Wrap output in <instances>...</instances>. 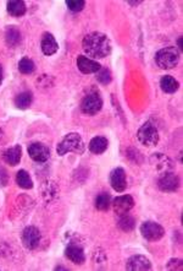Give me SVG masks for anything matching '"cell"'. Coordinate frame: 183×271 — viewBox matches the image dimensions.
<instances>
[{
	"label": "cell",
	"instance_id": "cell-20",
	"mask_svg": "<svg viewBox=\"0 0 183 271\" xmlns=\"http://www.w3.org/2000/svg\"><path fill=\"white\" fill-rule=\"evenodd\" d=\"M6 10L13 18H21L27 12L26 3L23 0H10L6 4Z\"/></svg>",
	"mask_w": 183,
	"mask_h": 271
},
{
	"label": "cell",
	"instance_id": "cell-26",
	"mask_svg": "<svg viewBox=\"0 0 183 271\" xmlns=\"http://www.w3.org/2000/svg\"><path fill=\"white\" fill-rule=\"evenodd\" d=\"M119 227L124 232H131V231H133V229H135V227H136L135 218H133L131 215H128V213H126V215L120 216Z\"/></svg>",
	"mask_w": 183,
	"mask_h": 271
},
{
	"label": "cell",
	"instance_id": "cell-27",
	"mask_svg": "<svg viewBox=\"0 0 183 271\" xmlns=\"http://www.w3.org/2000/svg\"><path fill=\"white\" fill-rule=\"evenodd\" d=\"M18 70H20V73L23 74V75H29V74H32L35 70V64L32 59L23 57V58L18 62Z\"/></svg>",
	"mask_w": 183,
	"mask_h": 271
},
{
	"label": "cell",
	"instance_id": "cell-16",
	"mask_svg": "<svg viewBox=\"0 0 183 271\" xmlns=\"http://www.w3.org/2000/svg\"><path fill=\"white\" fill-rule=\"evenodd\" d=\"M21 157H22V147L20 145H15V146L9 147L2 153V158L7 165L15 167L20 163Z\"/></svg>",
	"mask_w": 183,
	"mask_h": 271
},
{
	"label": "cell",
	"instance_id": "cell-37",
	"mask_svg": "<svg viewBox=\"0 0 183 271\" xmlns=\"http://www.w3.org/2000/svg\"><path fill=\"white\" fill-rule=\"evenodd\" d=\"M59 270L61 271V270H67V269H66V267H64V266H60V265H59V266L55 267V271H59Z\"/></svg>",
	"mask_w": 183,
	"mask_h": 271
},
{
	"label": "cell",
	"instance_id": "cell-36",
	"mask_svg": "<svg viewBox=\"0 0 183 271\" xmlns=\"http://www.w3.org/2000/svg\"><path fill=\"white\" fill-rule=\"evenodd\" d=\"M128 4L133 5V7H137V5L142 4V2H128Z\"/></svg>",
	"mask_w": 183,
	"mask_h": 271
},
{
	"label": "cell",
	"instance_id": "cell-2",
	"mask_svg": "<svg viewBox=\"0 0 183 271\" xmlns=\"http://www.w3.org/2000/svg\"><path fill=\"white\" fill-rule=\"evenodd\" d=\"M84 151H86V145L78 133H69L56 146V152L59 156H65L66 153L83 155Z\"/></svg>",
	"mask_w": 183,
	"mask_h": 271
},
{
	"label": "cell",
	"instance_id": "cell-17",
	"mask_svg": "<svg viewBox=\"0 0 183 271\" xmlns=\"http://www.w3.org/2000/svg\"><path fill=\"white\" fill-rule=\"evenodd\" d=\"M40 193H42L43 199H44L46 202H50L53 201L57 196V194H59V188H57V184L54 180L46 179L45 182H43L42 187H40Z\"/></svg>",
	"mask_w": 183,
	"mask_h": 271
},
{
	"label": "cell",
	"instance_id": "cell-9",
	"mask_svg": "<svg viewBox=\"0 0 183 271\" xmlns=\"http://www.w3.org/2000/svg\"><path fill=\"white\" fill-rule=\"evenodd\" d=\"M109 180H110L111 188H113L115 191H117V193H122V191L126 190L127 176L126 172H125V169L122 168V167L114 168L113 171H111Z\"/></svg>",
	"mask_w": 183,
	"mask_h": 271
},
{
	"label": "cell",
	"instance_id": "cell-10",
	"mask_svg": "<svg viewBox=\"0 0 183 271\" xmlns=\"http://www.w3.org/2000/svg\"><path fill=\"white\" fill-rule=\"evenodd\" d=\"M29 157L35 162H45L50 157V150L43 142H32L27 149Z\"/></svg>",
	"mask_w": 183,
	"mask_h": 271
},
{
	"label": "cell",
	"instance_id": "cell-28",
	"mask_svg": "<svg viewBox=\"0 0 183 271\" xmlns=\"http://www.w3.org/2000/svg\"><path fill=\"white\" fill-rule=\"evenodd\" d=\"M95 79L99 84L102 85H109L113 80V75H111V71L108 68H100V70L95 74Z\"/></svg>",
	"mask_w": 183,
	"mask_h": 271
},
{
	"label": "cell",
	"instance_id": "cell-13",
	"mask_svg": "<svg viewBox=\"0 0 183 271\" xmlns=\"http://www.w3.org/2000/svg\"><path fill=\"white\" fill-rule=\"evenodd\" d=\"M77 68L82 74H97L100 70L102 65L98 63L97 60H93L86 56H78L77 57Z\"/></svg>",
	"mask_w": 183,
	"mask_h": 271
},
{
	"label": "cell",
	"instance_id": "cell-23",
	"mask_svg": "<svg viewBox=\"0 0 183 271\" xmlns=\"http://www.w3.org/2000/svg\"><path fill=\"white\" fill-rule=\"evenodd\" d=\"M95 209L99 210V211H108L111 206V196L110 194L103 191V193L98 194L97 198H95Z\"/></svg>",
	"mask_w": 183,
	"mask_h": 271
},
{
	"label": "cell",
	"instance_id": "cell-35",
	"mask_svg": "<svg viewBox=\"0 0 183 271\" xmlns=\"http://www.w3.org/2000/svg\"><path fill=\"white\" fill-rule=\"evenodd\" d=\"M177 45H179V51H182V37H180L179 40H177Z\"/></svg>",
	"mask_w": 183,
	"mask_h": 271
},
{
	"label": "cell",
	"instance_id": "cell-24",
	"mask_svg": "<svg viewBox=\"0 0 183 271\" xmlns=\"http://www.w3.org/2000/svg\"><path fill=\"white\" fill-rule=\"evenodd\" d=\"M150 160H152L153 165L157 167L159 171L170 172L169 171V167L171 166V161L165 155H163V153H154Z\"/></svg>",
	"mask_w": 183,
	"mask_h": 271
},
{
	"label": "cell",
	"instance_id": "cell-8",
	"mask_svg": "<svg viewBox=\"0 0 183 271\" xmlns=\"http://www.w3.org/2000/svg\"><path fill=\"white\" fill-rule=\"evenodd\" d=\"M111 206H113L115 215L120 216L126 215L133 209L135 206V199L131 195H121L115 198L113 202H111Z\"/></svg>",
	"mask_w": 183,
	"mask_h": 271
},
{
	"label": "cell",
	"instance_id": "cell-4",
	"mask_svg": "<svg viewBox=\"0 0 183 271\" xmlns=\"http://www.w3.org/2000/svg\"><path fill=\"white\" fill-rule=\"evenodd\" d=\"M137 138L139 142L144 146L154 147L159 142V130L152 120H148L138 129Z\"/></svg>",
	"mask_w": 183,
	"mask_h": 271
},
{
	"label": "cell",
	"instance_id": "cell-6",
	"mask_svg": "<svg viewBox=\"0 0 183 271\" xmlns=\"http://www.w3.org/2000/svg\"><path fill=\"white\" fill-rule=\"evenodd\" d=\"M141 234L149 242H158L165 236V229L155 221H146L141 224Z\"/></svg>",
	"mask_w": 183,
	"mask_h": 271
},
{
	"label": "cell",
	"instance_id": "cell-11",
	"mask_svg": "<svg viewBox=\"0 0 183 271\" xmlns=\"http://www.w3.org/2000/svg\"><path fill=\"white\" fill-rule=\"evenodd\" d=\"M158 187L161 191H165V193H174L177 189L180 188V178L177 174L172 173V172H165L159 178V182H158Z\"/></svg>",
	"mask_w": 183,
	"mask_h": 271
},
{
	"label": "cell",
	"instance_id": "cell-14",
	"mask_svg": "<svg viewBox=\"0 0 183 271\" xmlns=\"http://www.w3.org/2000/svg\"><path fill=\"white\" fill-rule=\"evenodd\" d=\"M126 270L128 271H141V270H152V262L144 255H133L127 260Z\"/></svg>",
	"mask_w": 183,
	"mask_h": 271
},
{
	"label": "cell",
	"instance_id": "cell-31",
	"mask_svg": "<svg viewBox=\"0 0 183 271\" xmlns=\"http://www.w3.org/2000/svg\"><path fill=\"white\" fill-rule=\"evenodd\" d=\"M166 269L168 270H182L183 269V261L181 259H171L170 261L166 264Z\"/></svg>",
	"mask_w": 183,
	"mask_h": 271
},
{
	"label": "cell",
	"instance_id": "cell-22",
	"mask_svg": "<svg viewBox=\"0 0 183 271\" xmlns=\"http://www.w3.org/2000/svg\"><path fill=\"white\" fill-rule=\"evenodd\" d=\"M160 87L165 94H175L179 90L180 83L171 75H165L161 78Z\"/></svg>",
	"mask_w": 183,
	"mask_h": 271
},
{
	"label": "cell",
	"instance_id": "cell-32",
	"mask_svg": "<svg viewBox=\"0 0 183 271\" xmlns=\"http://www.w3.org/2000/svg\"><path fill=\"white\" fill-rule=\"evenodd\" d=\"M9 173L4 167L0 166V188H4L9 184Z\"/></svg>",
	"mask_w": 183,
	"mask_h": 271
},
{
	"label": "cell",
	"instance_id": "cell-3",
	"mask_svg": "<svg viewBox=\"0 0 183 271\" xmlns=\"http://www.w3.org/2000/svg\"><path fill=\"white\" fill-rule=\"evenodd\" d=\"M180 51L176 47H166L160 49L155 54V63L163 70H171L179 65Z\"/></svg>",
	"mask_w": 183,
	"mask_h": 271
},
{
	"label": "cell",
	"instance_id": "cell-12",
	"mask_svg": "<svg viewBox=\"0 0 183 271\" xmlns=\"http://www.w3.org/2000/svg\"><path fill=\"white\" fill-rule=\"evenodd\" d=\"M65 256L76 265H83L86 262V254L78 243L70 242L65 248Z\"/></svg>",
	"mask_w": 183,
	"mask_h": 271
},
{
	"label": "cell",
	"instance_id": "cell-18",
	"mask_svg": "<svg viewBox=\"0 0 183 271\" xmlns=\"http://www.w3.org/2000/svg\"><path fill=\"white\" fill-rule=\"evenodd\" d=\"M109 140L105 136H94L91 141H89L88 149L89 151L94 155H102L108 150Z\"/></svg>",
	"mask_w": 183,
	"mask_h": 271
},
{
	"label": "cell",
	"instance_id": "cell-1",
	"mask_svg": "<svg viewBox=\"0 0 183 271\" xmlns=\"http://www.w3.org/2000/svg\"><path fill=\"white\" fill-rule=\"evenodd\" d=\"M82 48L83 52L89 58L104 59L110 56L113 51L110 38L102 32H91L84 36L82 41Z\"/></svg>",
	"mask_w": 183,
	"mask_h": 271
},
{
	"label": "cell",
	"instance_id": "cell-21",
	"mask_svg": "<svg viewBox=\"0 0 183 271\" xmlns=\"http://www.w3.org/2000/svg\"><path fill=\"white\" fill-rule=\"evenodd\" d=\"M15 106L16 108L18 109H28L29 107L32 106V102H33V94L31 91H23L21 94H18L15 97Z\"/></svg>",
	"mask_w": 183,
	"mask_h": 271
},
{
	"label": "cell",
	"instance_id": "cell-30",
	"mask_svg": "<svg viewBox=\"0 0 183 271\" xmlns=\"http://www.w3.org/2000/svg\"><path fill=\"white\" fill-rule=\"evenodd\" d=\"M37 85H39L40 87H51L54 85V80L51 76L42 75L37 80Z\"/></svg>",
	"mask_w": 183,
	"mask_h": 271
},
{
	"label": "cell",
	"instance_id": "cell-5",
	"mask_svg": "<svg viewBox=\"0 0 183 271\" xmlns=\"http://www.w3.org/2000/svg\"><path fill=\"white\" fill-rule=\"evenodd\" d=\"M103 108V98L97 91L89 92L81 102V111L88 116L99 113Z\"/></svg>",
	"mask_w": 183,
	"mask_h": 271
},
{
	"label": "cell",
	"instance_id": "cell-34",
	"mask_svg": "<svg viewBox=\"0 0 183 271\" xmlns=\"http://www.w3.org/2000/svg\"><path fill=\"white\" fill-rule=\"evenodd\" d=\"M2 80H4V71H2V67L0 65V86H1Z\"/></svg>",
	"mask_w": 183,
	"mask_h": 271
},
{
	"label": "cell",
	"instance_id": "cell-25",
	"mask_svg": "<svg viewBox=\"0 0 183 271\" xmlns=\"http://www.w3.org/2000/svg\"><path fill=\"white\" fill-rule=\"evenodd\" d=\"M16 183H17L18 187L22 189L33 188V180H32L28 172L24 171V169H20V171L16 173Z\"/></svg>",
	"mask_w": 183,
	"mask_h": 271
},
{
	"label": "cell",
	"instance_id": "cell-15",
	"mask_svg": "<svg viewBox=\"0 0 183 271\" xmlns=\"http://www.w3.org/2000/svg\"><path fill=\"white\" fill-rule=\"evenodd\" d=\"M40 48H42L43 54L46 57L54 56L57 51H59V43L56 42L55 37L53 35L45 32L42 36V41H40Z\"/></svg>",
	"mask_w": 183,
	"mask_h": 271
},
{
	"label": "cell",
	"instance_id": "cell-29",
	"mask_svg": "<svg viewBox=\"0 0 183 271\" xmlns=\"http://www.w3.org/2000/svg\"><path fill=\"white\" fill-rule=\"evenodd\" d=\"M65 4L67 5L70 12L72 13H80L84 9V7H86V2H84V0H66Z\"/></svg>",
	"mask_w": 183,
	"mask_h": 271
},
{
	"label": "cell",
	"instance_id": "cell-7",
	"mask_svg": "<svg viewBox=\"0 0 183 271\" xmlns=\"http://www.w3.org/2000/svg\"><path fill=\"white\" fill-rule=\"evenodd\" d=\"M40 239H42L40 231L34 226H27L22 231V234H21L22 244L24 245V248L29 249V250H33V249L37 248L39 245Z\"/></svg>",
	"mask_w": 183,
	"mask_h": 271
},
{
	"label": "cell",
	"instance_id": "cell-33",
	"mask_svg": "<svg viewBox=\"0 0 183 271\" xmlns=\"http://www.w3.org/2000/svg\"><path fill=\"white\" fill-rule=\"evenodd\" d=\"M7 138H6V134H5V131L0 128V146H2V145L6 144Z\"/></svg>",
	"mask_w": 183,
	"mask_h": 271
},
{
	"label": "cell",
	"instance_id": "cell-19",
	"mask_svg": "<svg viewBox=\"0 0 183 271\" xmlns=\"http://www.w3.org/2000/svg\"><path fill=\"white\" fill-rule=\"evenodd\" d=\"M22 41V35H21L20 30L15 26H9L5 31V42L9 47L15 48L17 47L18 45Z\"/></svg>",
	"mask_w": 183,
	"mask_h": 271
}]
</instances>
